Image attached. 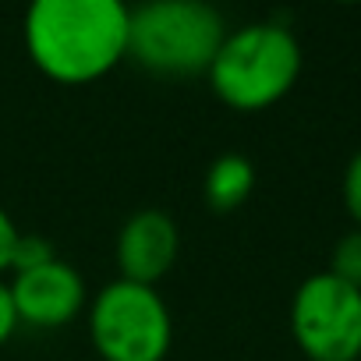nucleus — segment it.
I'll return each instance as SVG.
<instances>
[{
  "mask_svg": "<svg viewBox=\"0 0 361 361\" xmlns=\"http://www.w3.org/2000/svg\"><path fill=\"white\" fill-rule=\"evenodd\" d=\"M128 15L121 0H36L25 11V50L61 85H89L128 57Z\"/></svg>",
  "mask_w": 361,
  "mask_h": 361,
  "instance_id": "obj_1",
  "label": "nucleus"
},
{
  "mask_svg": "<svg viewBox=\"0 0 361 361\" xmlns=\"http://www.w3.org/2000/svg\"><path fill=\"white\" fill-rule=\"evenodd\" d=\"M301 61V43L287 25L248 22L227 32L206 78L220 103L238 114H259L298 85Z\"/></svg>",
  "mask_w": 361,
  "mask_h": 361,
  "instance_id": "obj_2",
  "label": "nucleus"
},
{
  "mask_svg": "<svg viewBox=\"0 0 361 361\" xmlns=\"http://www.w3.org/2000/svg\"><path fill=\"white\" fill-rule=\"evenodd\" d=\"M227 32L213 4L149 0L128 15V57L163 78H192L209 71Z\"/></svg>",
  "mask_w": 361,
  "mask_h": 361,
  "instance_id": "obj_3",
  "label": "nucleus"
},
{
  "mask_svg": "<svg viewBox=\"0 0 361 361\" xmlns=\"http://www.w3.org/2000/svg\"><path fill=\"white\" fill-rule=\"evenodd\" d=\"M89 340L103 361H163L173 319L156 287L117 276L89 305Z\"/></svg>",
  "mask_w": 361,
  "mask_h": 361,
  "instance_id": "obj_4",
  "label": "nucleus"
},
{
  "mask_svg": "<svg viewBox=\"0 0 361 361\" xmlns=\"http://www.w3.org/2000/svg\"><path fill=\"white\" fill-rule=\"evenodd\" d=\"M290 333L308 361L361 357V290L333 273H312L290 301Z\"/></svg>",
  "mask_w": 361,
  "mask_h": 361,
  "instance_id": "obj_5",
  "label": "nucleus"
},
{
  "mask_svg": "<svg viewBox=\"0 0 361 361\" xmlns=\"http://www.w3.org/2000/svg\"><path fill=\"white\" fill-rule=\"evenodd\" d=\"M8 294L18 326H32V329H61L75 322L89 301L85 276L64 259H50L43 266L15 273Z\"/></svg>",
  "mask_w": 361,
  "mask_h": 361,
  "instance_id": "obj_6",
  "label": "nucleus"
},
{
  "mask_svg": "<svg viewBox=\"0 0 361 361\" xmlns=\"http://www.w3.org/2000/svg\"><path fill=\"white\" fill-rule=\"evenodd\" d=\"M180 255V234L170 213L138 209L124 220L117 234V269L121 280L156 287Z\"/></svg>",
  "mask_w": 361,
  "mask_h": 361,
  "instance_id": "obj_7",
  "label": "nucleus"
},
{
  "mask_svg": "<svg viewBox=\"0 0 361 361\" xmlns=\"http://www.w3.org/2000/svg\"><path fill=\"white\" fill-rule=\"evenodd\" d=\"M252 188H255V163L248 156H241V152L216 156L209 163V170H206V180H202L206 202L216 213H231V209L245 206Z\"/></svg>",
  "mask_w": 361,
  "mask_h": 361,
  "instance_id": "obj_8",
  "label": "nucleus"
},
{
  "mask_svg": "<svg viewBox=\"0 0 361 361\" xmlns=\"http://www.w3.org/2000/svg\"><path fill=\"white\" fill-rule=\"evenodd\" d=\"M336 280L350 283L361 290V227L347 231L336 245H333V255H329V269Z\"/></svg>",
  "mask_w": 361,
  "mask_h": 361,
  "instance_id": "obj_9",
  "label": "nucleus"
},
{
  "mask_svg": "<svg viewBox=\"0 0 361 361\" xmlns=\"http://www.w3.org/2000/svg\"><path fill=\"white\" fill-rule=\"evenodd\" d=\"M50 259H57V252H54V245H50L47 238H39V234H22V238H18V248H15L11 269L22 273V269L43 266V262H50Z\"/></svg>",
  "mask_w": 361,
  "mask_h": 361,
  "instance_id": "obj_10",
  "label": "nucleus"
},
{
  "mask_svg": "<svg viewBox=\"0 0 361 361\" xmlns=\"http://www.w3.org/2000/svg\"><path fill=\"white\" fill-rule=\"evenodd\" d=\"M340 195H343V209H347V213H350V220L361 227V149L347 159Z\"/></svg>",
  "mask_w": 361,
  "mask_h": 361,
  "instance_id": "obj_11",
  "label": "nucleus"
},
{
  "mask_svg": "<svg viewBox=\"0 0 361 361\" xmlns=\"http://www.w3.org/2000/svg\"><path fill=\"white\" fill-rule=\"evenodd\" d=\"M18 238H22V231H18V224L8 216V209H0V276H4L8 269H11V262H15V248H18Z\"/></svg>",
  "mask_w": 361,
  "mask_h": 361,
  "instance_id": "obj_12",
  "label": "nucleus"
},
{
  "mask_svg": "<svg viewBox=\"0 0 361 361\" xmlns=\"http://www.w3.org/2000/svg\"><path fill=\"white\" fill-rule=\"evenodd\" d=\"M15 329H18V319H15V308H11V294H8V283L0 280V347L11 340Z\"/></svg>",
  "mask_w": 361,
  "mask_h": 361,
  "instance_id": "obj_13",
  "label": "nucleus"
}]
</instances>
